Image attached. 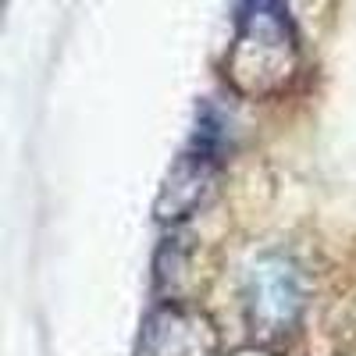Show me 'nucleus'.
<instances>
[{
	"mask_svg": "<svg viewBox=\"0 0 356 356\" xmlns=\"http://www.w3.org/2000/svg\"><path fill=\"white\" fill-rule=\"evenodd\" d=\"M296 36L278 0H250L232 47L228 75L246 97H267L292 79Z\"/></svg>",
	"mask_w": 356,
	"mask_h": 356,
	"instance_id": "1",
	"label": "nucleus"
},
{
	"mask_svg": "<svg viewBox=\"0 0 356 356\" xmlns=\"http://www.w3.org/2000/svg\"><path fill=\"white\" fill-rule=\"evenodd\" d=\"M307 307V275L289 253H264L246 278V321L264 342L296 332Z\"/></svg>",
	"mask_w": 356,
	"mask_h": 356,
	"instance_id": "2",
	"label": "nucleus"
},
{
	"mask_svg": "<svg viewBox=\"0 0 356 356\" xmlns=\"http://www.w3.org/2000/svg\"><path fill=\"white\" fill-rule=\"evenodd\" d=\"M221 335L214 321L186 303H161L143 321L136 356H218Z\"/></svg>",
	"mask_w": 356,
	"mask_h": 356,
	"instance_id": "3",
	"label": "nucleus"
},
{
	"mask_svg": "<svg viewBox=\"0 0 356 356\" xmlns=\"http://www.w3.org/2000/svg\"><path fill=\"white\" fill-rule=\"evenodd\" d=\"M214 178V157L211 154H186L164 178V189L157 196V218L161 221H182L203 203Z\"/></svg>",
	"mask_w": 356,
	"mask_h": 356,
	"instance_id": "4",
	"label": "nucleus"
},
{
	"mask_svg": "<svg viewBox=\"0 0 356 356\" xmlns=\"http://www.w3.org/2000/svg\"><path fill=\"white\" fill-rule=\"evenodd\" d=\"M246 356H260V353H246Z\"/></svg>",
	"mask_w": 356,
	"mask_h": 356,
	"instance_id": "5",
	"label": "nucleus"
}]
</instances>
